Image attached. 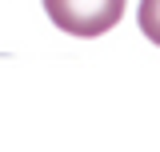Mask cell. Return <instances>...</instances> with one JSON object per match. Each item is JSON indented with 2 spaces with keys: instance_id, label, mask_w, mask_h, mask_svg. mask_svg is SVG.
<instances>
[{
  "instance_id": "cell-1",
  "label": "cell",
  "mask_w": 160,
  "mask_h": 152,
  "mask_svg": "<svg viewBox=\"0 0 160 152\" xmlns=\"http://www.w3.org/2000/svg\"><path fill=\"white\" fill-rule=\"evenodd\" d=\"M44 12L60 32L100 36L112 32L124 16V0H44Z\"/></svg>"
},
{
  "instance_id": "cell-2",
  "label": "cell",
  "mask_w": 160,
  "mask_h": 152,
  "mask_svg": "<svg viewBox=\"0 0 160 152\" xmlns=\"http://www.w3.org/2000/svg\"><path fill=\"white\" fill-rule=\"evenodd\" d=\"M136 20H140V32L152 40V44H160V0H140Z\"/></svg>"
}]
</instances>
